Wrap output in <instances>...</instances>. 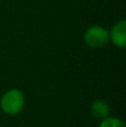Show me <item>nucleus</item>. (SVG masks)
<instances>
[{"mask_svg": "<svg viewBox=\"0 0 126 127\" xmlns=\"http://www.w3.org/2000/svg\"><path fill=\"white\" fill-rule=\"evenodd\" d=\"M26 106V96L21 89L10 88L0 96V110L6 116H17Z\"/></svg>", "mask_w": 126, "mask_h": 127, "instance_id": "f257e3e1", "label": "nucleus"}, {"mask_svg": "<svg viewBox=\"0 0 126 127\" xmlns=\"http://www.w3.org/2000/svg\"><path fill=\"white\" fill-rule=\"evenodd\" d=\"M110 112H111L110 106L105 100L96 99L90 104V115L98 121H101L105 117L110 116Z\"/></svg>", "mask_w": 126, "mask_h": 127, "instance_id": "20e7f679", "label": "nucleus"}, {"mask_svg": "<svg viewBox=\"0 0 126 127\" xmlns=\"http://www.w3.org/2000/svg\"><path fill=\"white\" fill-rule=\"evenodd\" d=\"M109 31V42L114 44L116 48L125 49L126 47V21H116Z\"/></svg>", "mask_w": 126, "mask_h": 127, "instance_id": "7ed1b4c3", "label": "nucleus"}, {"mask_svg": "<svg viewBox=\"0 0 126 127\" xmlns=\"http://www.w3.org/2000/svg\"><path fill=\"white\" fill-rule=\"evenodd\" d=\"M98 127H126V125L121 119L110 115V116L105 117L104 120L99 121Z\"/></svg>", "mask_w": 126, "mask_h": 127, "instance_id": "39448f33", "label": "nucleus"}, {"mask_svg": "<svg viewBox=\"0 0 126 127\" xmlns=\"http://www.w3.org/2000/svg\"><path fill=\"white\" fill-rule=\"evenodd\" d=\"M83 41L93 49L103 48L109 43V31L101 25H91L84 31Z\"/></svg>", "mask_w": 126, "mask_h": 127, "instance_id": "f03ea898", "label": "nucleus"}]
</instances>
